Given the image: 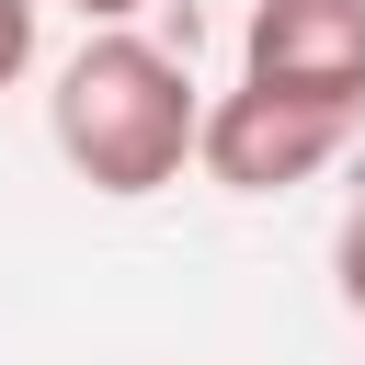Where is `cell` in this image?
<instances>
[{
    "instance_id": "cell-1",
    "label": "cell",
    "mask_w": 365,
    "mask_h": 365,
    "mask_svg": "<svg viewBox=\"0 0 365 365\" xmlns=\"http://www.w3.org/2000/svg\"><path fill=\"white\" fill-rule=\"evenodd\" d=\"M46 137H57V160H68L91 194L137 205V194L182 182V160L205 148V91H194V68H182L160 34L114 23V34H80V57L57 68Z\"/></svg>"
},
{
    "instance_id": "cell-2",
    "label": "cell",
    "mask_w": 365,
    "mask_h": 365,
    "mask_svg": "<svg viewBox=\"0 0 365 365\" xmlns=\"http://www.w3.org/2000/svg\"><path fill=\"white\" fill-rule=\"evenodd\" d=\"M240 80L274 103H319L365 125V0H251Z\"/></svg>"
},
{
    "instance_id": "cell-3",
    "label": "cell",
    "mask_w": 365,
    "mask_h": 365,
    "mask_svg": "<svg viewBox=\"0 0 365 365\" xmlns=\"http://www.w3.org/2000/svg\"><path fill=\"white\" fill-rule=\"evenodd\" d=\"M365 125L354 114H319V103H274V91H217L205 103V148H194V171L217 182V194H285V182H319L342 148H354Z\"/></svg>"
},
{
    "instance_id": "cell-4",
    "label": "cell",
    "mask_w": 365,
    "mask_h": 365,
    "mask_svg": "<svg viewBox=\"0 0 365 365\" xmlns=\"http://www.w3.org/2000/svg\"><path fill=\"white\" fill-rule=\"evenodd\" d=\"M331 285H342V308L365 319V182H354V205H342V228H331Z\"/></svg>"
},
{
    "instance_id": "cell-5",
    "label": "cell",
    "mask_w": 365,
    "mask_h": 365,
    "mask_svg": "<svg viewBox=\"0 0 365 365\" xmlns=\"http://www.w3.org/2000/svg\"><path fill=\"white\" fill-rule=\"evenodd\" d=\"M34 68V0H0V91Z\"/></svg>"
},
{
    "instance_id": "cell-6",
    "label": "cell",
    "mask_w": 365,
    "mask_h": 365,
    "mask_svg": "<svg viewBox=\"0 0 365 365\" xmlns=\"http://www.w3.org/2000/svg\"><path fill=\"white\" fill-rule=\"evenodd\" d=\"M68 11H80V23H91V34H114V23H137V11H148V0H68Z\"/></svg>"
}]
</instances>
